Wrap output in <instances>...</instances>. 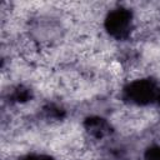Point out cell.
<instances>
[{
    "label": "cell",
    "instance_id": "5b68a950",
    "mask_svg": "<svg viewBox=\"0 0 160 160\" xmlns=\"http://www.w3.org/2000/svg\"><path fill=\"white\" fill-rule=\"evenodd\" d=\"M22 160H54L51 156L49 155H42V154H32V155H28L25 158H22Z\"/></svg>",
    "mask_w": 160,
    "mask_h": 160
},
{
    "label": "cell",
    "instance_id": "6da1fadb",
    "mask_svg": "<svg viewBox=\"0 0 160 160\" xmlns=\"http://www.w3.org/2000/svg\"><path fill=\"white\" fill-rule=\"evenodd\" d=\"M159 91L160 89L156 86L154 80L141 79L130 82L124 90V96L130 102L138 105H146L158 100Z\"/></svg>",
    "mask_w": 160,
    "mask_h": 160
},
{
    "label": "cell",
    "instance_id": "7a4b0ae2",
    "mask_svg": "<svg viewBox=\"0 0 160 160\" xmlns=\"http://www.w3.org/2000/svg\"><path fill=\"white\" fill-rule=\"evenodd\" d=\"M131 20H132V15L128 9L118 8L111 10L106 16L105 28L112 38L118 40H122L130 35Z\"/></svg>",
    "mask_w": 160,
    "mask_h": 160
},
{
    "label": "cell",
    "instance_id": "277c9868",
    "mask_svg": "<svg viewBox=\"0 0 160 160\" xmlns=\"http://www.w3.org/2000/svg\"><path fill=\"white\" fill-rule=\"evenodd\" d=\"M144 160H160V146H151L145 151Z\"/></svg>",
    "mask_w": 160,
    "mask_h": 160
},
{
    "label": "cell",
    "instance_id": "3957f363",
    "mask_svg": "<svg viewBox=\"0 0 160 160\" xmlns=\"http://www.w3.org/2000/svg\"><path fill=\"white\" fill-rule=\"evenodd\" d=\"M86 129L90 134L96 138H102L109 132V125L104 119L100 118H90L86 121Z\"/></svg>",
    "mask_w": 160,
    "mask_h": 160
}]
</instances>
